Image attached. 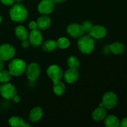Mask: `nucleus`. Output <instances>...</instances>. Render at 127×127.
Masks as SVG:
<instances>
[{"mask_svg": "<svg viewBox=\"0 0 127 127\" xmlns=\"http://www.w3.org/2000/svg\"><path fill=\"white\" fill-rule=\"evenodd\" d=\"M10 18L14 22L22 23L28 17V11L24 6L21 4H16L12 6L9 11Z\"/></svg>", "mask_w": 127, "mask_h": 127, "instance_id": "nucleus-1", "label": "nucleus"}, {"mask_svg": "<svg viewBox=\"0 0 127 127\" xmlns=\"http://www.w3.org/2000/svg\"><path fill=\"white\" fill-rule=\"evenodd\" d=\"M78 47L82 53L85 55L91 54L95 47L94 40L90 35L81 36L78 41Z\"/></svg>", "mask_w": 127, "mask_h": 127, "instance_id": "nucleus-2", "label": "nucleus"}, {"mask_svg": "<svg viewBox=\"0 0 127 127\" xmlns=\"http://www.w3.org/2000/svg\"><path fill=\"white\" fill-rule=\"evenodd\" d=\"M26 63L21 59H14L9 64V71L12 76H19L23 74L26 69Z\"/></svg>", "mask_w": 127, "mask_h": 127, "instance_id": "nucleus-3", "label": "nucleus"}, {"mask_svg": "<svg viewBox=\"0 0 127 127\" xmlns=\"http://www.w3.org/2000/svg\"><path fill=\"white\" fill-rule=\"evenodd\" d=\"M0 94L5 99L11 100L17 95L16 88L12 84L9 83H2L0 86Z\"/></svg>", "mask_w": 127, "mask_h": 127, "instance_id": "nucleus-4", "label": "nucleus"}, {"mask_svg": "<svg viewBox=\"0 0 127 127\" xmlns=\"http://www.w3.org/2000/svg\"><path fill=\"white\" fill-rule=\"evenodd\" d=\"M102 102L104 107L108 110H112L114 109L117 105V96L114 92H107L103 96Z\"/></svg>", "mask_w": 127, "mask_h": 127, "instance_id": "nucleus-5", "label": "nucleus"}, {"mask_svg": "<svg viewBox=\"0 0 127 127\" xmlns=\"http://www.w3.org/2000/svg\"><path fill=\"white\" fill-rule=\"evenodd\" d=\"M16 54L14 47L9 43H4L0 46V59L8 61L12 59Z\"/></svg>", "mask_w": 127, "mask_h": 127, "instance_id": "nucleus-6", "label": "nucleus"}, {"mask_svg": "<svg viewBox=\"0 0 127 127\" xmlns=\"http://www.w3.org/2000/svg\"><path fill=\"white\" fill-rule=\"evenodd\" d=\"M40 68L37 63H31L27 67L25 72L27 78L31 81H35L39 77Z\"/></svg>", "mask_w": 127, "mask_h": 127, "instance_id": "nucleus-7", "label": "nucleus"}, {"mask_svg": "<svg viewBox=\"0 0 127 127\" xmlns=\"http://www.w3.org/2000/svg\"><path fill=\"white\" fill-rule=\"evenodd\" d=\"M47 74L48 78L53 82L60 81L63 76V73L62 68L56 64L50 66L47 68Z\"/></svg>", "mask_w": 127, "mask_h": 127, "instance_id": "nucleus-8", "label": "nucleus"}, {"mask_svg": "<svg viewBox=\"0 0 127 127\" xmlns=\"http://www.w3.org/2000/svg\"><path fill=\"white\" fill-rule=\"evenodd\" d=\"M30 44L33 47H38L43 42V35L38 29L31 30L29 35Z\"/></svg>", "mask_w": 127, "mask_h": 127, "instance_id": "nucleus-9", "label": "nucleus"}, {"mask_svg": "<svg viewBox=\"0 0 127 127\" xmlns=\"http://www.w3.org/2000/svg\"><path fill=\"white\" fill-rule=\"evenodd\" d=\"M66 32L70 37L73 38H79L83 35L84 31L81 24L78 23H71L67 26Z\"/></svg>", "mask_w": 127, "mask_h": 127, "instance_id": "nucleus-10", "label": "nucleus"}, {"mask_svg": "<svg viewBox=\"0 0 127 127\" xmlns=\"http://www.w3.org/2000/svg\"><path fill=\"white\" fill-rule=\"evenodd\" d=\"M54 7L53 0H42L38 5V11L41 14L47 15L52 13Z\"/></svg>", "mask_w": 127, "mask_h": 127, "instance_id": "nucleus-11", "label": "nucleus"}, {"mask_svg": "<svg viewBox=\"0 0 127 127\" xmlns=\"http://www.w3.org/2000/svg\"><path fill=\"white\" fill-rule=\"evenodd\" d=\"M89 35L93 38L96 39H101L107 35V29L105 27L100 25L93 26L89 31Z\"/></svg>", "mask_w": 127, "mask_h": 127, "instance_id": "nucleus-12", "label": "nucleus"}, {"mask_svg": "<svg viewBox=\"0 0 127 127\" xmlns=\"http://www.w3.org/2000/svg\"><path fill=\"white\" fill-rule=\"evenodd\" d=\"M63 78L67 83L73 84L77 81L79 78V73L77 69L69 68L64 72L63 74Z\"/></svg>", "mask_w": 127, "mask_h": 127, "instance_id": "nucleus-13", "label": "nucleus"}, {"mask_svg": "<svg viewBox=\"0 0 127 127\" xmlns=\"http://www.w3.org/2000/svg\"><path fill=\"white\" fill-rule=\"evenodd\" d=\"M106 115V109L104 107H99L93 111L92 118L95 122H100L105 119Z\"/></svg>", "mask_w": 127, "mask_h": 127, "instance_id": "nucleus-14", "label": "nucleus"}, {"mask_svg": "<svg viewBox=\"0 0 127 127\" xmlns=\"http://www.w3.org/2000/svg\"><path fill=\"white\" fill-rule=\"evenodd\" d=\"M43 109L40 107H35L31 110L29 114V120L32 122H37L43 116Z\"/></svg>", "mask_w": 127, "mask_h": 127, "instance_id": "nucleus-15", "label": "nucleus"}, {"mask_svg": "<svg viewBox=\"0 0 127 127\" xmlns=\"http://www.w3.org/2000/svg\"><path fill=\"white\" fill-rule=\"evenodd\" d=\"M37 28L40 30H46L50 27L51 25V19L46 15L41 16L37 21Z\"/></svg>", "mask_w": 127, "mask_h": 127, "instance_id": "nucleus-16", "label": "nucleus"}, {"mask_svg": "<svg viewBox=\"0 0 127 127\" xmlns=\"http://www.w3.org/2000/svg\"><path fill=\"white\" fill-rule=\"evenodd\" d=\"M8 123L13 127H30L29 124L25 122L22 117L19 116H12L8 120Z\"/></svg>", "mask_w": 127, "mask_h": 127, "instance_id": "nucleus-17", "label": "nucleus"}, {"mask_svg": "<svg viewBox=\"0 0 127 127\" xmlns=\"http://www.w3.org/2000/svg\"><path fill=\"white\" fill-rule=\"evenodd\" d=\"M15 35L19 40L22 41L27 40L29 33L24 26L19 25L15 28Z\"/></svg>", "mask_w": 127, "mask_h": 127, "instance_id": "nucleus-18", "label": "nucleus"}, {"mask_svg": "<svg viewBox=\"0 0 127 127\" xmlns=\"http://www.w3.org/2000/svg\"><path fill=\"white\" fill-rule=\"evenodd\" d=\"M125 45L122 42H114L109 46L110 52L115 55L122 54L125 50Z\"/></svg>", "mask_w": 127, "mask_h": 127, "instance_id": "nucleus-19", "label": "nucleus"}, {"mask_svg": "<svg viewBox=\"0 0 127 127\" xmlns=\"http://www.w3.org/2000/svg\"><path fill=\"white\" fill-rule=\"evenodd\" d=\"M104 124L107 127H120V122L118 117L113 115H108L105 117Z\"/></svg>", "mask_w": 127, "mask_h": 127, "instance_id": "nucleus-20", "label": "nucleus"}, {"mask_svg": "<svg viewBox=\"0 0 127 127\" xmlns=\"http://www.w3.org/2000/svg\"><path fill=\"white\" fill-rule=\"evenodd\" d=\"M53 83V93L58 96H62L64 94L65 92V86L62 83V81H54Z\"/></svg>", "mask_w": 127, "mask_h": 127, "instance_id": "nucleus-21", "label": "nucleus"}, {"mask_svg": "<svg viewBox=\"0 0 127 127\" xmlns=\"http://www.w3.org/2000/svg\"><path fill=\"white\" fill-rule=\"evenodd\" d=\"M58 48L57 41L53 40H48L43 43L42 49L46 52H53Z\"/></svg>", "mask_w": 127, "mask_h": 127, "instance_id": "nucleus-22", "label": "nucleus"}, {"mask_svg": "<svg viewBox=\"0 0 127 127\" xmlns=\"http://www.w3.org/2000/svg\"><path fill=\"white\" fill-rule=\"evenodd\" d=\"M67 64L69 68L78 70L80 66V62L78 58L74 56H71L67 60Z\"/></svg>", "mask_w": 127, "mask_h": 127, "instance_id": "nucleus-23", "label": "nucleus"}, {"mask_svg": "<svg viewBox=\"0 0 127 127\" xmlns=\"http://www.w3.org/2000/svg\"><path fill=\"white\" fill-rule=\"evenodd\" d=\"M12 78V74L9 73V71L6 70L0 71V83H7Z\"/></svg>", "mask_w": 127, "mask_h": 127, "instance_id": "nucleus-24", "label": "nucleus"}, {"mask_svg": "<svg viewBox=\"0 0 127 127\" xmlns=\"http://www.w3.org/2000/svg\"><path fill=\"white\" fill-rule=\"evenodd\" d=\"M57 45L61 49H66L69 46V40L66 37H60L57 41Z\"/></svg>", "mask_w": 127, "mask_h": 127, "instance_id": "nucleus-25", "label": "nucleus"}, {"mask_svg": "<svg viewBox=\"0 0 127 127\" xmlns=\"http://www.w3.org/2000/svg\"><path fill=\"white\" fill-rule=\"evenodd\" d=\"M81 26L84 29V32H89L90 30L91 29L92 27H93V24L91 21H85L81 24Z\"/></svg>", "mask_w": 127, "mask_h": 127, "instance_id": "nucleus-26", "label": "nucleus"}, {"mask_svg": "<svg viewBox=\"0 0 127 127\" xmlns=\"http://www.w3.org/2000/svg\"><path fill=\"white\" fill-rule=\"evenodd\" d=\"M0 1L6 6H11L14 4L16 0H0Z\"/></svg>", "mask_w": 127, "mask_h": 127, "instance_id": "nucleus-27", "label": "nucleus"}, {"mask_svg": "<svg viewBox=\"0 0 127 127\" xmlns=\"http://www.w3.org/2000/svg\"><path fill=\"white\" fill-rule=\"evenodd\" d=\"M29 27L31 30H34L36 29H38L37 28V22H35V21H31V22H30L29 24Z\"/></svg>", "mask_w": 127, "mask_h": 127, "instance_id": "nucleus-28", "label": "nucleus"}, {"mask_svg": "<svg viewBox=\"0 0 127 127\" xmlns=\"http://www.w3.org/2000/svg\"><path fill=\"white\" fill-rule=\"evenodd\" d=\"M29 45H30L29 41H28L27 40H22V43H21V45H22V47L24 48H28L29 46Z\"/></svg>", "mask_w": 127, "mask_h": 127, "instance_id": "nucleus-29", "label": "nucleus"}, {"mask_svg": "<svg viewBox=\"0 0 127 127\" xmlns=\"http://www.w3.org/2000/svg\"><path fill=\"white\" fill-rule=\"evenodd\" d=\"M120 127H127V117L124 118V119L122 120L120 124Z\"/></svg>", "mask_w": 127, "mask_h": 127, "instance_id": "nucleus-30", "label": "nucleus"}, {"mask_svg": "<svg viewBox=\"0 0 127 127\" xmlns=\"http://www.w3.org/2000/svg\"><path fill=\"white\" fill-rule=\"evenodd\" d=\"M4 67V61L0 59V71L2 70Z\"/></svg>", "mask_w": 127, "mask_h": 127, "instance_id": "nucleus-31", "label": "nucleus"}, {"mask_svg": "<svg viewBox=\"0 0 127 127\" xmlns=\"http://www.w3.org/2000/svg\"><path fill=\"white\" fill-rule=\"evenodd\" d=\"M13 99L14 101L15 102H16V103H17V102H19V100H20L19 97L17 96V95H15V97H14L13 99Z\"/></svg>", "mask_w": 127, "mask_h": 127, "instance_id": "nucleus-32", "label": "nucleus"}, {"mask_svg": "<svg viewBox=\"0 0 127 127\" xmlns=\"http://www.w3.org/2000/svg\"><path fill=\"white\" fill-rule=\"evenodd\" d=\"M66 0H53L55 2H57V3H60V2H63L66 1Z\"/></svg>", "mask_w": 127, "mask_h": 127, "instance_id": "nucleus-33", "label": "nucleus"}, {"mask_svg": "<svg viewBox=\"0 0 127 127\" xmlns=\"http://www.w3.org/2000/svg\"><path fill=\"white\" fill-rule=\"evenodd\" d=\"M2 21V16H1V15H0V24H1Z\"/></svg>", "mask_w": 127, "mask_h": 127, "instance_id": "nucleus-34", "label": "nucleus"}, {"mask_svg": "<svg viewBox=\"0 0 127 127\" xmlns=\"http://www.w3.org/2000/svg\"><path fill=\"white\" fill-rule=\"evenodd\" d=\"M99 107H104V106H103L102 102H101L100 104H99Z\"/></svg>", "mask_w": 127, "mask_h": 127, "instance_id": "nucleus-35", "label": "nucleus"}, {"mask_svg": "<svg viewBox=\"0 0 127 127\" xmlns=\"http://www.w3.org/2000/svg\"><path fill=\"white\" fill-rule=\"evenodd\" d=\"M21 1H22V0H16V1H17V2H21Z\"/></svg>", "mask_w": 127, "mask_h": 127, "instance_id": "nucleus-36", "label": "nucleus"}]
</instances>
